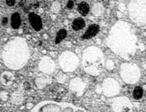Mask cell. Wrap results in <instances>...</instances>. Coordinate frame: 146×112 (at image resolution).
I'll use <instances>...</instances> for the list:
<instances>
[{
    "mask_svg": "<svg viewBox=\"0 0 146 112\" xmlns=\"http://www.w3.org/2000/svg\"><path fill=\"white\" fill-rule=\"evenodd\" d=\"M7 4L8 6H14L15 5V1H9L8 0V1H7Z\"/></svg>",
    "mask_w": 146,
    "mask_h": 112,
    "instance_id": "cell-9",
    "label": "cell"
},
{
    "mask_svg": "<svg viewBox=\"0 0 146 112\" xmlns=\"http://www.w3.org/2000/svg\"><path fill=\"white\" fill-rule=\"evenodd\" d=\"M21 23V18H20V16L18 13H14L11 16V26L13 28H18L20 26Z\"/></svg>",
    "mask_w": 146,
    "mask_h": 112,
    "instance_id": "cell-4",
    "label": "cell"
},
{
    "mask_svg": "<svg viewBox=\"0 0 146 112\" xmlns=\"http://www.w3.org/2000/svg\"><path fill=\"white\" fill-rule=\"evenodd\" d=\"M78 11L81 15H87L90 11V6L86 2H81L78 6Z\"/></svg>",
    "mask_w": 146,
    "mask_h": 112,
    "instance_id": "cell-6",
    "label": "cell"
},
{
    "mask_svg": "<svg viewBox=\"0 0 146 112\" xmlns=\"http://www.w3.org/2000/svg\"><path fill=\"white\" fill-rule=\"evenodd\" d=\"M67 36V31L65 29H61L58 31V33L57 34V38H56V43H59L61 41V40H63L64 38H66Z\"/></svg>",
    "mask_w": 146,
    "mask_h": 112,
    "instance_id": "cell-8",
    "label": "cell"
},
{
    "mask_svg": "<svg viewBox=\"0 0 146 112\" xmlns=\"http://www.w3.org/2000/svg\"><path fill=\"white\" fill-rule=\"evenodd\" d=\"M84 26H85V21L81 17H78V18L74 19L72 22V28L76 31L82 29Z\"/></svg>",
    "mask_w": 146,
    "mask_h": 112,
    "instance_id": "cell-3",
    "label": "cell"
},
{
    "mask_svg": "<svg viewBox=\"0 0 146 112\" xmlns=\"http://www.w3.org/2000/svg\"><path fill=\"white\" fill-rule=\"evenodd\" d=\"M73 4H74V3H73V1H70V2L68 3V8H71L73 7Z\"/></svg>",
    "mask_w": 146,
    "mask_h": 112,
    "instance_id": "cell-10",
    "label": "cell"
},
{
    "mask_svg": "<svg viewBox=\"0 0 146 112\" xmlns=\"http://www.w3.org/2000/svg\"><path fill=\"white\" fill-rule=\"evenodd\" d=\"M143 90L141 87H136L133 89V92H132L133 98H136V99H139V98H141V97H143Z\"/></svg>",
    "mask_w": 146,
    "mask_h": 112,
    "instance_id": "cell-7",
    "label": "cell"
},
{
    "mask_svg": "<svg viewBox=\"0 0 146 112\" xmlns=\"http://www.w3.org/2000/svg\"><path fill=\"white\" fill-rule=\"evenodd\" d=\"M38 112H60V109L57 105H46L41 107Z\"/></svg>",
    "mask_w": 146,
    "mask_h": 112,
    "instance_id": "cell-5",
    "label": "cell"
},
{
    "mask_svg": "<svg viewBox=\"0 0 146 112\" xmlns=\"http://www.w3.org/2000/svg\"><path fill=\"white\" fill-rule=\"evenodd\" d=\"M99 30H100V28H99V26L98 25H91L89 26V28L87 29L86 31V33L83 35V38H92L94 37V36H96L98 34L99 32Z\"/></svg>",
    "mask_w": 146,
    "mask_h": 112,
    "instance_id": "cell-2",
    "label": "cell"
},
{
    "mask_svg": "<svg viewBox=\"0 0 146 112\" xmlns=\"http://www.w3.org/2000/svg\"><path fill=\"white\" fill-rule=\"evenodd\" d=\"M64 112H71V109H70V111H68V109H65V110H64Z\"/></svg>",
    "mask_w": 146,
    "mask_h": 112,
    "instance_id": "cell-11",
    "label": "cell"
},
{
    "mask_svg": "<svg viewBox=\"0 0 146 112\" xmlns=\"http://www.w3.org/2000/svg\"><path fill=\"white\" fill-rule=\"evenodd\" d=\"M29 22L35 30L38 31L41 29V28H42V21H41L39 16L35 14V13H30L29 15Z\"/></svg>",
    "mask_w": 146,
    "mask_h": 112,
    "instance_id": "cell-1",
    "label": "cell"
}]
</instances>
